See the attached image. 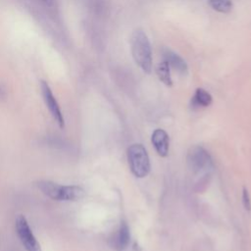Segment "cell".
Wrapping results in <instances>:
<instances>
[{"label":"cell","instance_id":"10","mask_svg":"<svg viewBox=\"0 0 251 251\" xmlns=\"http://www.w3.org/2000/svg\"><path fill=\"white\" fill-rule=\"evenodd\" d=\"M212 103L211 94L203 88H197L194 95L191 98L192 108H203L208 107Z\"/></svg>","mask_w":251,"mask_h":251},{"label":"cell","instance_id":"4","mask_svg":"<svg viewBox=\"0 0 251 251\" xmlns=\"http://www.w3.org/2000/svg\"><path fill=\"white\" fill-rule=\"evenodd\" d=\"M16 230L17 234L26 251H41L40 244L35 238L26 219L20 215L16 219Z\"/></svg>","mask_w":251,"mask_h":251},{"label":"cell","instance_id":"5","mask_svg":"<svg viewBox=\"0 0 251 251\" xmlns=\"http://www.w3.org/2000/svg\"><path fill=\"white\" fill-rule=\"evenodd\" d=\"M187 164L195 173H199L213 167L211 156L201 146H194L190 148L187 154Z\"/></svg>","mask_w":251,"mask_h":251},{"label":"cell","instance_id":"13","mask_svg":"<svg viewBox=\"0 0 251 251\" xmlns=\"http://www.w3.org/2000/svg\"><path fill=\"white\" fill-rule=\"evenodd\" d=\"M242 202H243V206H244L245 210L246 211H250V209H251L250 196H249L248 190L245 187L243 188V192H242Z\"/></svg>","mask_w":251,"mask_h":251},{"label":"cell","instance_id":"8","mask_svg":"<svg viewBox=\"0 0 251 251\" xmlns=\"http://www.w3.org/2000/svg\"><path fill=\"white\" fill-rule=\"evenodd\" d=\"M163 60L166 61L170 67L174 68L176 71L180 73L181 75H186L188 72V66L184 59L180 57L178 54L174 52L168 47H163L162 49Z\"/></svg>","mask_w":251,"mask_h":251},{"label":"cell","instance_id":"14","mask_svg":"<svg viewBox=\"0 0 251 251\" xmlns=\"http://www.w3.org/2000/svg\"><path fill=\"white\" fill-rule=\"evenodd\" d=\"M40 1H42V2H44V3H51L52 0H40Z\"/></svg>","mask_w":251,"mask_h":251},{"label":"cell","instance_id":"6","mask_svg":"<svg viewBox=\"0 0 251 251\" xmlns=\"http://www.w3.org/2000/svg\"><path fill=\"white\" fill-rule=\"evenodd\" d=\"M40 89H41V94H42L44 103H45L46 107L48 108L54 121L57 123V125L60 127H64V126H65L64 116L62 114V111L58 104V101L55 98L49 84L46 81L41 80L40 81Z\"/></svg>","mask_w":251,"mask_h":251},{"label":"cell","instance_id":"12","mask_svg":"<svg viewBox=\"0 0 251 251\" xmlns=\"http://www.w3.org/2000/svg\"><path fill=\"white\" fill-rule=\"evenodd\" d=\"M210 7L223 14H227L232 10V0H209Z\"/></svg>","mask_w":251,"mask_h":251},{"label":"cell","instance_id":"1","mask_svg":"<svg viewBox=\"0 0 251 251\" xmlns=\"http://www.w3.org/2000/svg\"><path fill=\"white\" fill-rule=\"evenodd\" d=\"M131 55L136 65L146 74L152 71V51L147 34L141 28H136L130 36Z\"/></svg>","mask_w":251,"mask_h":251},{"label":"cell","instance_id":"3","mask_svg":"<svg viewBox=\"0 0 251 251\" xmlns=\"http://www.w3.org/2000/svg\"><path fill=\"white\" fill-rule=\"evenodd\" d=\"M127 160L131 173L136 177H144L150 172V161L146 149L141 144H132L127 149Z\"/></svg>","mask_w":251,"mask_h":251},{"label":"cell","instance_id":"11","mask_svg":"<svg viewBox=\"0 0 251 251\" xmlns=\"http://www.w3.org/2000/svg\"><path fill=\"white\" fill-rule=\"evenodd\" d=\"M170 66L166 61L160 62L157 67H156V74L159 77V79L167 86H172L173 85V80L171 77V71H170Z\"/></svg>","mask_w":251,"mask_h":251},{"label":"cell","instance_id":"7","mask_svg":"<svg viewBox=\"0 0 251 251\" xmlns=\"http://www.w3.org/2000/svg\"><path fill=\"white\" fill-rule=\"evenodd\" d=\"M130 233L128 226L123 222L120 227L113 233L109 239L110 246L116 251H124L129 244Z\"/></svg>","mask_w":251,"mask_h":251},{"label":"cell","instance_id":"2","mask_svg":"<svg viewBox=\"0 0 251 251\" xmlns=\"http://www.w3.org/2000/svg\"><path fill=\"white\" fill-rule=\"evenodd\" d=\"M37 188L47 197L57 201H75L85 196V191L77 185H63L51 180H38Z\"/></svg>","mask_w":251,"mask_h":251},{"label":"cell","instance_id":"9","mask_svg":"<svg viewBox=\"0 0 251 251\" xmlns=\"http://www.w3.org/2000/svg\"><path fill=\"white\" fill-rule=\"evenodd\" d=\"M151 141L155 150L161 157H166L169 153V136L164 129L157 128L153 131Z\"/></svg>","mask_w":251,"mask_h":251}]
</instances>
